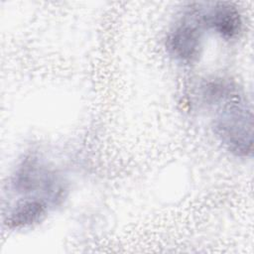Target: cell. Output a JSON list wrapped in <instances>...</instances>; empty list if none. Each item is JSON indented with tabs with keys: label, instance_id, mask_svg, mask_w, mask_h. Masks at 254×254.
<instances>
[{
	"label": "cell",
	"instance_id": "obj_4",
	"mask_svg": "<svg viewBox=\"0 0 254 254\" xmlns=\"http://www.w3.org/2000/svg\"><path fill=\"white\" fill-rule=\"evenodd\" d=\"M48 203L36 197H23L8 213L6 222L11 228H22L39 222L46 214Z\"/></svg>",
	"mask_w": 254,
	"mask_h": 254
},
{
	"label": "cell",
	"instance_id": "obj_3",
	"mask_svg": "<svg viewBox=\"0 0 254 254\" xmlns=\"http://www.w3.org/2000/svg\"><path fill=\"white\" fill-rule=\"evenodd\" d=\"M203 27L211 29L224 40L238 37L242 29V19L236 7L229 3H215L208 9L199 11Z\"/></svg>",
	"mask_w": 254,
	"mask_h": 254
},
{
	"label": "cell",
	"instance_id": "obj_1",
	"mask_svg": "<svg viewBox=\"0 0 254 254\" xmlns=\"http://www.w3.org/2000/svg\"><path fill=\"white\" fill-rule=\"evenodd\" d=\"M218 102L221 106L217 109L213 122L216 137L235 156H250L253 145V119L250 108L234 90Z\"/></svg>",
	"mask_w": 254,
	"mask_h": 254
},
{
	"label": "cell",
	"instance_id": "obj_2",
	"mask_svg": "<svg viewBox=\"0 0 254 254\" xmlns=\"http://www.w3.org/2000/svg\"><path fill=\"white\" fill-rule=\"evenodd\" d=\"M202 26L199 11L187 12L167 35L165 46L168 54L184 64L195 63L202 50Z\"/></svg>",
	"mask_w": 254,
	"mask_h": 254
}]
</instances>
